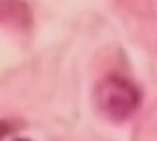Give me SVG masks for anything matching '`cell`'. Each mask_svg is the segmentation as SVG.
<instances>
[{
  "label": "cell",
  "instance_id": "obj_1",
  "mask_svg": "<svg viewBox=\"0 0 157 141\" xmlns=\"http://www.w3.org/2000/svg\"><path fill=\"white\" fill-rule=\"evenodd\" d=\"M94 101L105 116L124 120L139 107L140 94L128 80L120 76H108L96 86Z\"/></svg>",
  "mask_w": 157,
  "mask_h": 141
},
{
  "label": "cell",
  "instance_id": "obj_2",
  "mask_svg": "<svg viewBox=\"0 0 157 141\" xmlns=\"http://www.w3.org/2000/svg\"><path fill=\"white\" fill-rule=\"evenodd\" d=\"M9 128H10V125H9L7 123L0 121V140H1L4 136H6V134L9 132Z\"/></svg>",
  "mask_w": 157,
  "mask_h": 141
},
{
  "label": "cell",
  "instance_id": "obj_3",
  "mask_svg": "<svg viewBox=\"0 0 157 141\" xmlns=\"http://www.w3.org/2000/svg\"><path fill=\"white\" fill-rule=\"evenodd\" d=\"M15 141H31V140H28V139H17Z\"/></svg>",
  "mask_w": 157,
  "mask_h": 141
}]
</instances>
